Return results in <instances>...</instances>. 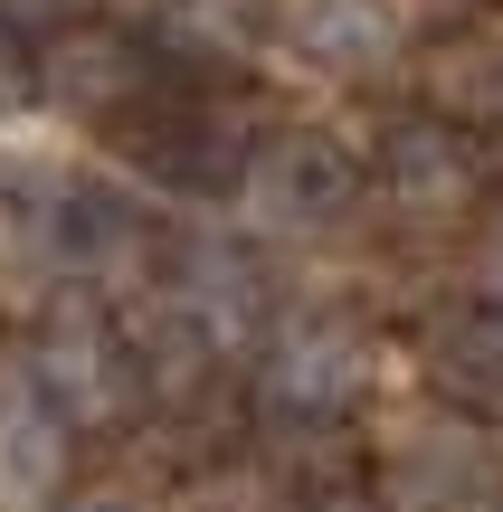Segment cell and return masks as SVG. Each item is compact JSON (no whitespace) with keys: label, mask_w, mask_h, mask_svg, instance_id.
<instances>
[{"label":"cell","mask_w":503,"mask_h":512,"mask_svg":"<svg viewBox=\"0 0 503 512\" xmlns=\"http://www.w3.org/2000/svg\"><path fill=\"white\" fill-rule=\"evenodd\" d=\"M304 512H390L380 484H323V494H304Z\"/></svg>","instance_id":"2e32d148"},{"label":"cell","mask_w":503,"mask_h":512,"mask_svg":"<svg viewBox=\"0 0 503 512\" xmlns=\"http://www.w3.org/2000/svg\"><path fill=\"white\" fill-rule=\"evenodd\" d=\"M276 38L323 86H371L399 67L409 19H399V0H276Z\"/></svg>","instance_id":"ba28073f"},{"label":"cell","mask_w":503,"mask_h":512,"mask_svg":"<svg viewBox=\"0 0 503 512\" xmlns=\"http://www.w3.org/2000/svg\"><path fill=\"white\" fill-rule=\"evenodd\" d=\"M494 484H503V446L466 408L399 418L390 446H380V494H390V512H494L503 503Z\"/></svg>","instance_id":"5b68a950"},{"label":"cell","mask_w":503,"mask_h":512,"mask_svg":"<svg viewBox=\"0 0 503 512\" xmlns=\"http://www.w3.org/2000/svg\"><path fill=\"white\" fill-rule=\"evenodd\" d=\"M29 95H38V67L10 48V38H0V133H10L19 114H29Z\"/></svg>","instance_id":"5bb4252c"},{"label":"cell","mask_w":503,"mask_h":512,"mask_svg":"<svg viewBox=\"0 0 503 512\" xmlns=\"http://www.w3.org/2000/svg\"><path fill=\"white\" fill-rule=\"evenodd\" d=\"M380 389V351L352 313H295L266 332V351L247 361V399L285 437H333L361 418V399Z\"/></svg>","instance_id":"6da1fadb"},{"label":"cell","mask_w":503,"mask_h":512,"mask_svg":"<svg viewBox=\"0 0 503 512\" xmlns=\"http://www.w3.org/2000/svg\"><path fill=\"white\" fill-rule=\"evenodd\" d=\"M152 86H162V57L133 29H105V19H86V29H67L57 48H38V105L76 114V124H114V114H133Z\"/></svg>","instance_id":"52a82bcc"},{"label":"cell","mask_w":503,"mask_h":512,"mask_svg":"<svg viewBox=\"0 0 503 512\" xmlns=\"http://www.w3.org/2000/svg\"><path fill=\"white\" fill-rule=\"evenodd\" d=\"M371 190L399 209V219H466L485 200V152L456 114H399L380 133V162H371Z\"/></svg>","instance_id":"8992f818"},{"label":"cell","mask_w":503,"mask_h":512,"mask_svg":"<svg viewBox=\"0 0 503 512\" xmlns=\"http://www.w3.org/2000/svg\"><path fill=\"white\" fill-rule=\"evenodd\" d=\"M466 275H475V304H494L503 313V219L475 238V256H466Z\"/></svg>","instance_id":"9a60e30c"},{"label":"cell","mask_w":503,"mask_h":512,"mask_svg":"<svg viewBox=\"0 0 503 512\" xmlns=\"http://www.w3.org/2000/svg\"><path fill=\"white\" fill-rule=\"evenodd\" d=\"M143 313H152V323H171V332H190L219 370L257 361L266 332H276L266 266L228 238V228H190V238H171L162 266H152V285H143Z\"/></svg>","instance_id":"7a4b0ae2"},{"label":"cell","mask_w":503,"mask_h":512,"mask_svg":"<svg viewBox=\"0 0 503 512\" xmlns=\"http://www.w3.org/2000/svg\"><path fill=\"white\" fill-rule=\"evenodd\" d=\"M67 512H152V503H133L124 484H86V494H76Z\"/></svg>","instance_id":"e0dca14e"},{"label":"cell","mask_w":503,"mask_h":512,"mask_svg":"<svg viewBox=\"0 0 503 512\" xmlns=\"http://www.w3.org/2000/svg\"><path fill=\"white\" fill-rule=\"evenodd\" d=\"M95 0H0V38L10 48H57L67 29H86Z\"/></svg>","instance_id":"7c38bea8"},{"label":"cell","mask_w":503,"mask_h":512,"mask_svg":"<svg viewBox=\"0 0 503 512\" xmlns=\"http://www.w3.org/2000/svg\"><path fill=\"white\" fill-rule=\"evenodd\" d=\"M418 342H428V380L447 389L466 418H503V313H494V304L437 313Z\"/></svg>","instance_id":"30bf717a"},{"label":"cell","mask_w":503,"mask_h":512,"mask_svg":"<svg viewBox=\"0 0 503 512\" xmlns=\"http://www.w3.org/2000/svg\"><path fill=\"white\" fill-rule=\"evenodd\" d=\"M494 512H503V503H494Z\"/></svg>","instance_id":"ac0fdd59"},{"label":"cell","mask_w":503,"mask_h":512,"mask_svg":"<svg viewBox=\"0 0 503 512\" xmlns=\"http://www.w3.org/2000/svg\"><path fill=\"white\" fill-rule=\"evenodd\" d=\"M19 361H29L38 399L67 418V437H114V427H133V408H152L143 399V361H133V332L114 323L95 294H57V304L38 313Z\"/></svg>","instance_id":"3957f363"},{"label":"cell","mask_w":503,"mask_h":512,"mask_svg":"<svg viewBox=\"0 0 503 512\" xmlns=\"http://www.w3.org/2000/svg\"><path fill=\"white\" fill-rule=\"evenodd\" d=\"M437 86H447V105L437 114H456V124H503V29H475L466 48H447L437 57Z\"/></svg>","instance_id":"8fae6325"},{"label":"cell","mask_w":503,"mask_h":512,"mask_svg":"<svg viewBox=\"0 0 503 512\" xmlns=\"http://www.w3.org/2000/svg\"><path fill=\"white\" fill-rule=\"evenodd\" d=\"M181 512H304L295 494H266V484H209V494H190Z\"/></svg>","instance_id":"4fadbf2b"},{"label":"cell","mask_w":503,"mask_h":512,"mask_svg":"<svg viewBox=\"0 0 503 512\" xmlns=\"http://www.w3.org/2000/svg\"><path fill=\"white\" fill-rule=\"evenodd\" d=\"M67 418L38 399L29 361H0V512H38L67 494Z\"/></svg>","instance_id":"9c48e42d"},{"label":"cell","mask_w":503,"mask_h":512,"mask_svg":"<svg viewBox=\"0 0 503 512\" xmlns=\"http://www.w3.org/2000/svg\"><path fill=\"white\" fill-rule=\"evenodd\" d=\"M361 162L333 143V133H266L257 152H247L238 171V219L266 228V238H333V228H352L361 209Z\"/></svg>","instance_id":"277c9868"}]
</instances>
